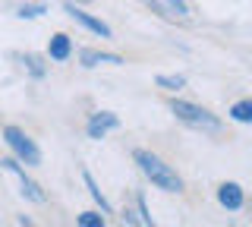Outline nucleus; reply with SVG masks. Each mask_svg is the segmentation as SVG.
Segmentation results:
<instances>
[{"label":"nucleus","mask_w":252,"mask_h":227,"mask_svg":"<svg viewBox=\"0 0 252 227\" xmlns=\"http://www.w3.org/2000/svg\"><path fill=\"white\" fill-rule=\"evenodd\" d=\"M0 164H3L6 174H13L16 180H19V193L26 195L29 202H35V205H44V202H47V193L41 190V183H35V180L26 174V167H22L19 161H16V158H3Z\"/></svg>","instance_id":"obj_4"},{"label":"nucleus","mask_w":252,"mask_h":227,"mask_svg":"<svg viewBox=\"0 0 252 227\" xmlns=\"http://www.w3.org/2000/svg\"><path fill=\"white\" fill-rule=\"evenodd\" d=\"M19 60H22V69H26L29 76H35V79H44L47 76L44 57H38V54H19Z\"/></svg>","instance_id":"obj_10"},{"label":"nucleus","mask_w":252,"mask_h":227,"mask_svg":"<svg viewBox=\"0 0 252 227\" xmlns=\"http://www.w3.org/2000/svg\"><path fill=\"white\" fill-rule=\"evenodd\" d=\"M218 202L224 205L227 211H240L246 205V193H243L240 183H233V180H227V183L218 186Z\"/></svg>","instance_id":"obj_7"},{"label":"nucleus","mask_w":252,"mask_h":227,"mask_svg":"<svg viewBox=\"0 0 252 227\" xmlns=\"http://www.w3.org/2000/svg\"><path fill=\"white\" fill-rule=\"evenodd\" d=\"M79 64H82L85 69H94V66H123V57H120V54L85 48V51H79Z\"/></svg>","instance_id":"obj_8"},{"label":"nucleus","mask_w":252,"mask_h":227,"mask_svg":"<svg viewBox=\"0 0 252 227\" xmlns=\"http://www.w3.org/2000/svg\"><path fill=\"white\" fill-rule=\"evenodd\" d=\"M136 211H139V224H155L152 215H148V205H145V195H136Z\"/></svg>","instance_id":"obj_17"},{"label":"nucleus","mask_w":252,"mask_h":227,"mask_svg":"<svg viewBox=\"0 0 252 227\" xmlns=\"http://www.w3.org/2000/svg\"><path fill=\"white\" fill-rule=\"evenodd\" d=\"M63 6H66V13H69V16H73V19H76L82 29H89L92 35H98V38H114V29H110L104 19H98V16H92V13H85L82 6H76V3H73V0H66Z\"/></svg>","instance_id":"obj_5"},{"label":"nucleus","mask_w":252,"mask_h":227,"mask_svg":"<svg viewBox=\"0 0 252 227\" xmlns=\"http://www.w3.org/2000/svg\"><path fill=\"white\" fill-rule=\"evenodd\" d=\"M82 180H85V186H89V195H92L94 202H98V208L104 211V215H110V211H114V208H110V202L104 199V193H101V186L94 183V177L89 174V170H82Z\"/></svg>","instance_id":"obj_13"},{"label":"nucleus","mask_w":252,"mask_h":227,"mask_svg":"<svg viewBox=\"0 0 252 227\" xmlns=\"http://www.w3.org/2000/svg\"><path fill=\"white\" fill-rule=\"evenodd\" d=\"M132 161H136L142 177H145L155 190H161V193H183V177H180L161 155L148 152V148H136V152H132Z\"/></svg>","instance_id":"obj_1"},{"label":"nucleus","mask_w":252,"mask_h":227,"mask_svg":"<svg viewBox=\"0 0 252 227\" xmlns=\"http://www.w3.org/2000/svg\"><path fill=\"white\" fill-rule=\"evenodd\" d=\"M73 57V38L66 32H57L47 41V60H54V64H66V60Z\"/></svg>","instance_id":"obj_9"},{"label":"nucleus","mask_w":252,"mask_h":227,"mask_svg":"<svg viewBox=\"0 0 252 227\" xmlns=\"http://www.w3.org/2000/svg\"><path fill=\"white\" fill-rule=\"evenodd\" d=\"M227 117L236 123H252V98H240L230 104V111H227Z\"/></svg>","instance_id":"obj_12"},{"label":"nucleus","mask_w":252,"mask_h":227,"mask_svg":"<svg viewBox=\"0 0 252 227\" xmlns=\"http://www.w3.org/2000/svg\"><path fill=\"white\" fill-rule=\"evenodd\" d=\"M120 130V117L114 111H94L89 120H85V136L89 139H104L107 132Z\"/></svg>","instance_id":"obj_6"},{"label":"nucleus","mask_w":252,"mask_h":227,"mask_svg":"<svg viewBox=\"0 0 252 227\" xmlns=\"http://www.w3.org/2000/svg\"><path fill=\"white\" fill-rule=\"evenodd\" d=\"M170 114L177 117L180 123H186V127H192V130H202V132H220V127H224L218 114H211L208 107L195 104V101H183V98L170 101Z\"/></svg>","instance_id":"obj_2"},{"label":"nucleus","mask_w":252,"mask_h":227,"mask_svg":"<svg viewBox=\"0 0 252 227\" xmlns=\"http://www.w3.org/2000/svg\"><path fill=\"white\" fill-rule=\"evenodd\" d=\"M44 13H47V3L35 0V3H22L19 10H16V16H19V19H41Z\"/></svg>","instance_id":"obj_14"},{"label":"nucleus","mask_w":252,"mask_h":227,"mask_svg":"<svg viewBox=\"0 0 252 227\" xmlns=\"http://www.w3.org/2000/svg\"><path fill=\"white\" fill-rule=\"evenodd\" d=\"M158 10H177V16H189V6L183 0H152Z\"/></svg>","instance_id":"obj_16"},{"label":"nucleus","mask_w":252,"mask_h":227,"mask_svg":"<svg viewBox=\"0 0 252 227\" xmlns=\"http://www.w3.org/2000/svg\"><path fill=\"white\" fill-rule=\"evenodd\" d=\"M0 136H3L6 148L13 152V158L19 161V164H26V167H38V164H41V148L35 145V139H32L26 130L3 127V130H0Z\"/></svg>","instance_id":"obj_3"},{"label":"nucleus","mask_w":252,"mask_h":227,"mask_svg":"<svg viewBox=\"0 0 252 227\" xmlns=\"http://www.w3.org/2000/svg\"><path fill=\"white\" fill-rule=\"evenodd\" d=\"M76 224L79 227H104V211H82V215H76Z\"/></svg>","instance_id":"obj_15"},{"label":"nucleus","mask_w":252,"mask_h":227,"mask_svg":"<svg viewBox=\"0 0 252 227\" xmlns=\"http://www.w3.org/2000/svg\"><path fill=\"white\" fill-rule=\"evenodd\" d=\"M155 85L164 89V92H183L186 89V76H180V73H158Z\"/></svg>","instance_id":"obj_11"}]
</instances>
